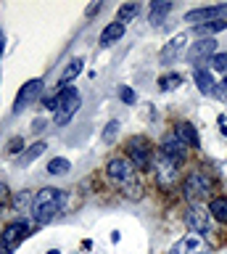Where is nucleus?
Returning <instances> with one entry per match:
<instances>
[{"instance_id":"4be33fe9","label":"nucleus","mask_w":227,"mask_h":254,"mask_svg":"<svg viewBox=\"0 0 227 254\" xmlns=\"http://www.w3.org/2000/svg\"><path fill=\"white\" fill-rule=\"evenodd\" d=\"M80 71H82V59H72V64H69L64 69V74H61V85H66L69 79H74Z\"/></svg>"},{"instance_id":"c85d7f7f","label":"nucleus","mask_w":227,"mask_h":254,"mask_svg":"<svg viewBox=\"0 0 227 254\" xmlns=\"http://www.w3.org/2000/svg\"><path fill=\"white\" fill-rule=\"evenodd\" d=\"M21 148H24V140H21V138H11V143H8V154H19Z\"/></svg>"},{"instance_id":"2eb2a0df","label":"nucleus","mask_w":227,"mask_h":254,"mask_svg":"<svg viewBox=\"0 0 227 254\" xmlns=\"http://www.w3.org/2000/svg\"><path fill=\"white\" fill-rule=\"evenodd\" d=\"M193 82H195V87H198L201 93H206V95H211L214 93V74H211L209 69H195V74H193Z\"/></svg>"},{"instance_id":"f257e3e1","label":"nucleus","mask_w":227,"mask_h":254,"mask_svg":"<svg viewBox=\"0 0 227 254\" xmlns=\"http://www.w3.org/2000/svg\"><path fill=\"white\" fill-rule=\"evenodd\" d=\"M64 204V193L58 188H43L40 193L32 198V220L37 225H48V222L61 212Z\"/></svg>"},{"instance_id":"a211bd4d","label":"nucleus","mask_w":227,"mask_h":254,"mask_svg":"<svg viewBox=\"0 0 227 254\" xmlns=\"http://www.w3.org/2000/svg\"><path fill=\"white\" fill-rule=\"evenodd\" d=\"M169 11H172V3H167V0H156V3L151 5V16H148V19H151L153 27H161Z\"/></svg>"},{"instance_id":"6e6552de","label":"nucleus","mask_w":227,"mask_h":254,"mask_svg":"<svg viewBox=\"0 0 227 254\" xmlns=\"http://www.w3.org/2000/svg\"><path fill=\"white\" fill-rule=\"evenodd\" d=\"M159 154L167 156L169 162H175V164H182L185 156H187V146L177 138L175 132H172V135H167V138L161 140V151H159Z\"/></svg>"},{"instance_id":"9b49d317","label":"nucleus","mask_w":227,"mask_h":254,"mask_svg":"<svg viewBox=\"0 0 227 254\" xmlns=\"http://www.w3.org/2000/svg\"><path fill=\"white\" fill-rule=\"evenodd\" d=\"M127 151H130V159L135 162L137 170H148L151 167V148H148L145 138H132L127 143Z\"/></svg>"},{"instance_id":"393cba45","label":"nucleus","mask_w":227,"mask_h":254,"mask_svg":"<svg viewBox=\"0 0 227 254\" xmlns=\"http://www.w3.org/2000/svg\"><path fill=\"white\" fill-rule=\"evenodd\" d=\"M227 29V21H211V24H203V27H195L198 35H214V32H222Z\"/></svg>"},{"instance_id":"ddd939ff","label":"nucleus","mask_w":227,"mask_h":254,"mask_svg":"<svg viewBox=\"0 0 227 254\" xmlns=\"http://www.w3.org/2000/svg\"><path fill=\"white\" fill-rule=\"evenodd\" d=\"M185 43H187V37L185 35H177V37H172L167 45L161 48V53H159V61L161 64H175L180 56H182L185 51Z\"/></svg>"},{"instance_id":"b1692460","label":"nucleus","mask_w":227,"mask_h":254,"mask_svg":"<svg viewBox=\"0 0 227 254\" xmlns=\"http://www.w3.org/2000/svg\"><path fill=\"white\" fill-rule=\"evenodd\" d=\"M211 71H227V53H214L209 59Z\"/></svg>"},{"instance_id":"f8f14e48","label":"nucleus","mask_w":227,"mask_h":254,"mask_svg":"<svg viewBox=\"0 0 227 254\" xmlns=\"http://www.w3.org/2000/svg\"><path fill=\"white\" fill-rule=\"evenodd\" d=\"M209 252V246L206 241H203V236H185V238H180V241L172 246V252L169 254H206Z\"/></svg>"},{"instance_id":"473e14b6","label":"nucleus","mask_w":227,"mask_h":254,"mask_svg":"<svg viewBox=\"0 0 227 254\" xmlns=\"http://www.w3.org/2000/svg\"><path fill=\"white\" fill-rule=\"evenodd\" d=\"M219 130L227 132V119H225V117H219Z\"/></svg>"},{"instance_id":"72a5a7b5","label":"nucleus","mask_w":227,"mask_h":254,"mask_svg":"<svg viewBox=\"0 0 227 254\" xmlns=\"http://www.w3.org/2000/svg\"><path fill=\"white\" fill-rule=\"evenodd\" d=\"M43 127H45V122H43V119H37V122H35V132H40Z\"/></svg>"},{"instance_id":"4468645a","label":"nucleus","mask_w":227,"mask_h":254,"mask_svg":"<svg viewBox=\"0 0 227 254\" xmlns=\"http://www.w3.org/2000/svg\"><path fill=\"white\" fill-rule=\"evenodd\" d=\"M156 175H159V183L161 186H172L177 180V164L169 162L167 156L159 154V162H156Z\"/></svg>"},{"instance_id":"aec40b11","label":"nucleus","mask_w":227,"mask_h":254,"mask_svg":"<svg viewBox=\"0 0 227 254\" xmlns=\"http://www.w3.org/2000/svg\"><path fill=\"white\" fill-rule=\"evenodd\" d=\"M137 13H140V5H137V3H124V5L119 8V13H116V21H119V24H127V21H132V19H137Z\"/></svg>"},{"instance_id":"20e7f679","label":"nucleus","mask_w":227,"mask_h":254,"mask_svg":"<svg viewBox=\"0 0 227 254\" xmlns=\"http://www.w3.org/2000/svg\"><path fill=\"white\" fill-rule=\"evenodd\" d=\"M29 236V225L24 220H16V222H8V225L3 228V233H0V246H3L5 254H11L16 246L24 241Z\"/></svg>"},{"instance_id":"f3484780","label":"nucleus","mask_w":227,"mask_h":254,"mask_svg":"<svg viewBox=\"0 0 227 254\" xmlns=\"http://www.w3.org/2000/svg\"><path fill=\"white\" fill-rule=\"evenodd\" d=\"M122 35H124V24L111 21L103 32H100V45H114L116 40H122Z\"/></svg>"},{"instance_id":"cd10ccee","label":"nucleus","mask_w":227,"mask_h":254,"mask_svg":"<svg viewBox=\"0 0 227 254\" xmlns=\"http://www.w3.org/2000/svg\"><path fill=\"white\" fill-rule=\"evenodd\" d=\"M119 98L124 103H135V90H130V87H119Z\"/></svg>"},{"instance_id":"0eeeda50","label":"nucleus","mask_w":227,"mask_h":254,"mask_svg":"<svg viewBox=\"0 0 227 254\" xmlns=\"http://www.w3.org/2000/svg\"><path fill=\"white\" fill-rule=\"evenodd\" d=\"M43 93V79H29V82L21 85V90L16 95V101H13V111H24L29 103H35L37 101V95Z\"/></svg>"},{"instance_id":"412c9836","label":"nucleus","mask_w":227,"mask_h":254,"mask_svg":"<svg viewBox=\"0 0 227 254\" xmlns=\"http://www.w3.org/2000/svg\"><path fill=\"white\" fill-rule=\"evenodd\" d=\"M66 170H72V164H69V159L64 156H56L48 162V172L50 175H66Z\"/></svg>"},{"instance_id":"7ed1b4c3","label":"nucleus","mask_w":227,"mask_h":254,"mask_svg":"<svg viewBox=\"0 0 227 254\" xmlns=\"http://www.w3.org/2000/svg\"><path fill=\"white\" fill-rule=\"evenodd\" d=\"M182 190H185V198L195 206V204H201L203 198L209 196L211 180H209L203 172H190V175L185 178V183H182Z\"/></svg>"},{"instance_id":"2f4dec72","label":"nucleus","mask_w":227,"mask_h":254,"mask_svg":"<svg viewBox=\"0 0 227 254\" xmlns=\"http://www.w3.org/2000/svg\"><path fill=\"white\" fill-rule=\"evenodd\" d=\"M98 11H100V3H95V5H90V8H88V16H92V13H98Z\"/></svg>"},{"instance_id":"f03ea898","label":"nucleus","mask_w":227,"mask_h":254,"mask_svg":"<svg viewBox=\"0 0 227 254\" xmlns=\"http://www.w3.org/2000/svg\"><path fill=\"white\" fill-rule=\"evenodd\" d=\"M106 170H108V178H111L116 186H122L127 198H140L143 196V186H140L137 178H135V167H132L127 159H111Z\"/></svg>"},{"instance_id":"39448f33","label":"nucleus","mask_w":227,"mask_h":254,"mask_svg":"<svg viewBox=\"0 0 227 254\" xmlns=\"http://www.w3.org/2000/svg\"><path fill=\"white\" fill-rule=\"evenodd\" d=\"M225 16H227V3L225 5H206V8L187 11L185 21L195 24V27H203V24H211V21H225Z\"/></svg>"},{"instance_id":"1a4fd4ad","label":"nucleus","mask_w":227,"mask_h":254,"mask_svg":"<svg viewBox=\"0 0 227 254\" xmlns=\"http://www.w3.org/2000/svg\"><path fill=\"white\" fill-rule=\"evenodd\" d=\"M185 225L190 228L195 236H201V233H206L209 225H211V214L203 209L201 204H195V206H190V209H187V214H185Z\"/></svg>"},{"instance_id":"9d476101","label":"nucleus","mask_w":227,"mask_h":254,"mask_svg":"<svg viewBox=\"0 0 227 254\" xmlns=\"http://www.w3.org/2000/svg\"><path fill=\"white\" fill-rule=\"evenodd\" d=\"M214 53H217V43H214L211 37H203V40H198V43L190 45V51H187V64L198 66V64L209 61Z\"/></svg>"},{"instance_id":"6ab92c4d","label":"nucleus","mask_w":227,"mask_h":254,"mask_svg":"<svg viewBox=\"0 0 227 254\" xmlns=\"http://www.w3.org/2000/svg\"><path fill=\"white\" fill-rule=\"evenodd\" d=\"M209 214L214 217L217 222H227V198L219 196V198H211L209 204Z\"/></svg>"},{"instance_id":"dca6fc26","label":"nucleus","mask_w":227,"mask_h":254,"mask_svg":"<svg viewBox=\"0 0 227 254\" xmlns=\"http://www.w3.org/2000/svg\"><path fill=\"white\" fill-rule=\"evenodd\" d=\"M175 135L185 143V146H198V143H201L198 130H195L193 125H187V122H180V125L175 127Z\"/></svg>"},{"instance_id":"a878e982","label":"nucleus","mask_w":227,"mask_h":254,"mask_svg":"<svg viewBox=\"0 0 227 254\" xmlns=\"http://www.w3.org/2000/svg\"><path fill=\"white\" fill-rule=\"evenodd\" d=\"M45 148H48V146H45L43 140H40V143H35V146H29V151L24 154V162H27V164H32L40 154H45Z\"/></svg>"},{"instance_id":"423d86ee","label":"nucleus","mask_w":227,"mask_h":254,"mask_svg":"<svg viewBox=\"0 0 227 254\" xmlns=\"http://www.w3.org/2000/svg\"><path fill=\"white\" fill-rule=\"evenodd\" d=\"M77 109H80V93H77L74 87H64V101H61V106L56 111V125L72 122V117L77 114Z\"/></svg>"},{"instance_id":"f704fd0d","label":"nucleus","mask_w":227,"mask_h":254,"mask_svg":"<svg viewBox=\"0 0 227 254\" xmlns=\"http://www.w3.org/2000/svg\"><path fill=\"white\" fill-rule=\"evenodd\" d=\"M0 252H3V249H0Z\"/></svg>"},{"instance_id":"7c9ffc66","label":"nucleus","mask_w":227,"mask_h":254,"mask_svg":"<svg viewBox=\"0 0 227 254\" xmlns=\"http://www.w3.org/2000/svg\"><path fill=\"white\" fill-rule=\"evenodd\" d=\"M219 98H225V101H227V79H225L222 85H219Z\"/></svg>"},{"instance_id":"5701e85b","label":"nucleus","mask_w":227,"mask_h":254,"mask_svg":"<svg viewBox=\"0 0 227 254\" xmlns=\"http://www.w3.org/2000/svg\"><path fill=\"white\" fill-rule=\"evenodd\" d=\"M159 85H161L164 93H169V90H175V87L182 85V77H180V74H164V77L159 79Z\"/></svg>"},{"instance_id":"c756f323","label":"nucleus","mask_w":227,"mask_h":254,"mask_svg":"<svg viewBox=\"0 0 227 254\" xmlns=\"http://www.w3.org/2000/svg\"><path fill=\"white\" fill-rule=\"evenodd\" d=\"M5 201H8V186H3V183H0V209H3Z\"/></svg>"},{"instance_id":"bb28decb","label":"nucleus","mask_w":227,"mask_h":254,"mask_svg":"<svg viewBox=\"0 0 227 254\" xmlns=\"http://www.w3.org/2000/svg\"><path fill=\"white\" fill-rule=\"evenodd\" d=\"M116 132H119V122H108L106 125V130H103V140L106 143H111L116 138Z\"/></svg>"}]
</instances>
